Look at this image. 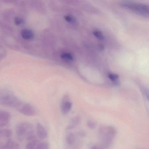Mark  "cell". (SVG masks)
<instances>
[{
	"mask_svg": "<svg viewBox=\"0 0 149 149\" xmlns=\"http://www.w3.org/2000/svg\"><path fill=\"white\" fill-rule=\"evenodd\" d=\"M116 132V129L111 126L100 127L98 131V136L101 144L106 149L109 147L113 143Z\"/></svg>",
	"mask_w": 149,
	"mask_h": 149,
	"instance_id": "6da1fadb",
	"label": "cell"
},
{
	"mask_svg": "<svg viewBox=\"0 0 149 149\" xmlns=\"http://www.w3.org/2000/svg\"><path fill=\"white\" fill-rule=\"evenodd\" d=\"M16 133L18 137L21 139L24 138L29 135L34 134L33 125L27 122L20 123L16 127Z\"/></svg>",
	"mask_w": 149,
	"mask_h": 149,
	"instance_id": "7a4b0ae2",
	"label": "cell"
},
{
	"mask_svg": "<svg viewBox=\"0 0 149 149\" xmlns=\"http://www.w3.org/2000/svg\"><path fill=\"white\" fill-rule=\"evenodd\" d=\"M124 6L139 14L148 17L149 9L148 6L146 5L128 2L124 3Z\"/></svg>",
	"mask_w": 149,
	"mask_h": 149,
	"instance_id": "3957f363",
	"label": "cell"
},
{
	"mask_svg": "<svg viewBox=\"0 0 149 149\" xmlns=\"http://www.w3.org/2000/svg\"><path fill=\"white\" fill-rule=\"evenodd\" d=\"M16 109L18 110L20 113L27 116H33L36 115V109L28 104H22L21 103Z\"/></svg>",
	"mask_w": 149,
	"mask_h": 149,
	"instance_id": "277c9868",
	"label": "cell"
},
{
	"mask_svg": "<svg viewBox=\"0 0 149 149\" xmlns=\"http://www.w3.org/2000/svg\"><path fill=\"white\" fill-rule=\"evenodd\" d=\"M72 107V102L68 97H65L63 99L61 103V110L62 113L64 115L68 114L71 110Z\"/></svg>",
	"mask_w": 149,
	"mask_h": 149,
	"instance_id": "5b68a950",
	"label": "cell"
},
{
	"mask_svg": "<svg viewBox=\"0 0 149 149\" xmlns=\"http://www.w3.org/2000/svg\"><path fill=\"white\" fill-rule=\"evenodd\" d=\"M2 103L4 105L16 109L20 105L21 103L17 99L14 97H6L2 100Z\"/></svg>",
	"mask_w": 149,
	"mask_h": 149,
	"instance_id": "8992f818",
	"label": "cell"
},
{
	"mask_svg": "<svg viewBox=\"0 0 149 149\" xmlns=\"http://www.w3.org/2000/svg\"><path fill=\"white\" fill-rule=\"evenodd\" d=\"M11 118L10 113L6 111H0V127L7 125Z\"/></svg>",
	"mask_w": 149,
	"mask_h": 149,
	"instance_id": "52a82bcc",
	"label": "cell"
},
{
	"mask_svg": "<svg viewBox=\"0 0 149 149\" xmlns=\"http://www.w3.org/2000/svg\"><path fill=\"white\" fill-rule=\"evenodd\" d=\"M37 134L39 137L41 139H45L48 136V132L44 126L40 123H38L36 125Z\"/></svg>",
	"mask_w": 149,
	"mask_h": 149,
	"instance_id": "ba28073f",
	"label": "cell"
},
{
	"mask_svg": "<svg viewBox=\"0 0 149 149\" xmlns=\"http://www.w3.org/2000/svg\"><path fill=\"white\" fill-rule=\"evenodd\" d=\"M21 36L25 40H32L34 37V34L30 29H24L21 31Z\"/></svg>",
	"mask_w": 149,
	"mask_h": 149,
	"instance_id": "9c48e42d",
	"label": "cell"
},
{
	"mask_svg": "<svg viewBox=\"0 0 149 149\" xmlns=\"http://www.w3.org/2000/svg\"><path fill=\"white\" fill-rule=\"evenodd\" d=\"M81 121V119L80 116H77L73 118L72 120L70 121L68 126L67 127V130H71L75 128L80 124Z\"/></svg>",
	"mask_w": 149,
	"mask_h": 149,
	"instance_id": "30bf717a",
	"label": "cell"
},
{
	"mask_svg": "<svg viewBox=\"0 0 149 149\" xmlns=\"http://www.w3.org/2000/svg\"><path fill=\"white\" fill-rule=\"evenodd\" d=\"M19 146V145L15 141L10 140L6 142L4 145V148L7 149H16Z\"/></svg>",
	"mask_w": 149,
	"mask_h": 149,
	"instance_id": "8fae6325",
	"label": "cell"
},
{
	"mask_svg": "<svg viewBox=\"0 0 149 149\" xmlns=\"http://www.w3.org/2000/svg\"><path fill=\"white\" fill-rule=\"evenodd\" d=\"M75 136L74 134H73L72 132L69 133L67 134L66 136V140L68 144L69 145H72L74 144L75 141Z\"/></svg>",
	"mask_w": 149,
	"mask_h": 149,
	"instance_id": "7c38bea8",
	"label": "cell"
},
{
	"mask_svg": "<svg viewBox=\"0 0 149 149\" xmlns=\"http://www.w3.org/2000/svg\"><path fill=\"white\" fill-rule=\"evenodd\" d=\"M12 135V131L9 129H1L0 130V136L8 138Z\"/></svg>",
	"mask_w": 149,
	"mask_h": 149,
	"instance_id": "4fadbf2b",
	"label": "cell"
},
{
	"mask_svg": "<svg viewBox=\"0 0 149 149\" xmlns=\"http://www.w3.org/2000/svg\"><path fill=\"white\" fill-rule=\"evenodd\" d=\"M39 142L38 139L34 140L33 141L28 142L26 145V149H36L37 144L39 143Z\"/></svg>",
	"mask_w": 149,
	"mask_h": 149,
	"instance_id": "5bb4252c",
	"label": "cell"
},
{
	"mask_svg": "<svg viewBox=\"0 0 149 149\" xmlns=\"http://www.w3.org/2000/svg\"><path fill=\"white\" fill-rule=\"evenodd\" d=\"M49 146L48 143L46 142H40L37 144L36 149H49Z\"/></svg>",
	"mask_w": 149,
	"mask_h": 149,
	"instance_id": "9a60e30c",
	"label": "cell"
},
{
	"mask_svg": "<svg viewBox=\"0 0 149 149\" xmlns=\"http://www.w3.org/2000/svg\"><path fill=\"white\" fill-rule=\"evenodd\" d=\"M108 77L115 84L117 83V82L118 79V76L117 74H109L108 75Z\"/></svg>",
	"mask_w": 149,
	"mask_h": 149,
	"instance_id": "2e32d148",
	"label": "cell"
},
{
	"mask_svg": "<svg viewBox=\"0 0 149 149\" xmlns=\"http://www.w3.org/2000/svg\"><path fill=\"white\" fill-rule=\"evenodd\" d=\"M61 57L64 60L71 61L73 60V56L69 53H63L61 55Z\"/></svg>",
	"mask_w": 149,
	"mask_h": 149,
	"instance_id": "e0dca14e",
	"label": "cell"
},
{
	"mask_svg": "<svg viewBox=\"0 0 149 149\" xmlns=\"http://www.w3.org/2000/svg\"><path fill=\"white\" fill-rule=\"evenodd\" d=\"M87 125L90 129H94L96 127L97 124L93 120H88L87 121Z\"/></svg>",
	"mask_w": 149,
	"mask_h": 149,
	"instance_id": "ac0fdd59",
	"label": "cell"
},
{
	"mask_svg": "<svg viewBox=\"0 0 149 149\" xmlns=\"http://www.w3.org/2000/svg\"><path fill=\"white\" fill-rule=\"evenodd\" d=\"M93 34L97 38L100 40H103L104 39V36L103 34L100 31H95L93 32Z\"/></svg>",
	"mask_w": 149,
	"mask_h": 149,
	"instance_id": "d6986e66",
	"label": "cell"
},
{
	"mask_svg": "<svg viewBox=\"0 0 149 149\" xmlns=\"http://www.w3.org/2000/svg\"><path fill=\"white\" fill-rule=\"evenodd\" d=\"M90 149H106L103 146L100 144L94 145L91 146Z\"/></svg>",
	"mask_w": 149,
	"mask_h": 149,
	"instance_id": "ffe728a7",
	"label": "cell"
},
{
	"mask_svg": "<svg viewBox=\"0 0 149 149\" xmlns=\"http://www.w3.org/2000/svg\"><path fill=\"white\" fill-rule=\"evenodd\" d=\"M64 19L68 22H71V23H73L75 21L74 18H72V17L69 16H65L64 17Z\"/></svg>",
	"mask_w": 149,
	"mask_h": 149,
	"instance_id": "44dd1931",
	"label": "cell"
},
{
	"mask_svg": "<svg viewBox=\"0 0 149 149\" xmlns=\"http://www.w3.org/2000/svg\"><path fill=\"white\" fill-rule=\"evenodd\" d=\"M15 22L16 25H19L22 23V20L20 18L17 17V18H15Z\"/></svg>",
	"mask_w": 149,
	"mask_h": 149,
	"instance_id": "7402d4cb",
	"label": "cell"
},
{
	"mask_svg": "<svg viewBox=\"0 0 149 149\" xmlns=\"http://www.w3.org/2000/svg\"><path fill=\"white\" fill-rule=\"evenodd\" d=\"M6 149V148H4V147H3V148H2V149Z\"/></svg>",
	"mask_w": 149,
	"mask_h": 149,
	"instance_id": "603a6c76",
	"label": "cell"
}]
</instances>
